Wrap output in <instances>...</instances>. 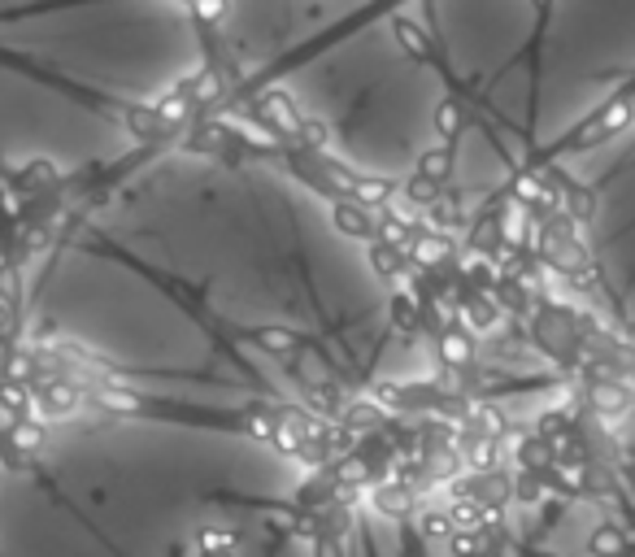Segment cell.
<instances>
[{
  "instance_id": "6da1fadb",
  "label": "cell",
  "mask_w": 635,
  "mask_h": 557,
  "mask_svg": "<svg viewBox=\"0 0 635 557\" xmlns=\"http://www.w3.org/2000/svg\"><path fill=\"white\" fill-rule=\"evenodd\" d=\"M18 327L135 405L226 422L331 418L427 366L396 274L336 196L196 144L126 166L35 248Z\"/></svg>"
},
{
  "instance_id": "7a4b0ae2",
  "label": "cell",
  "mask_w": 635,
  "mask_h": 557,
  "mask_svg": "<svg viewBox=\"0 0 635 557\" xmlns=\"http://www.w3.org/2000/svg\"><path fill=\"white\" fill-rule=\"evenodd\" d=\"M309 466L262 427L123 405L0 444V557H235L292 518Z\"/></svg>"
},
{
  "instance_id": "3957f363",
  "label": "cell",
  "mask_w": 635,
  "mask_h": 557,
  "mask_svg": "<svg viewBox=\"0 0 635 557\" xmlns=\"http://www.w3.org/2000/svg\"><path fill=\"white\" fill-rule=\"evenodd\" d=\"M214 52L200 0H0V174L126 166Z\"/></svg>"
}]
</instances>
